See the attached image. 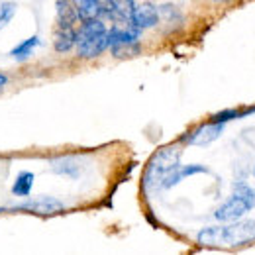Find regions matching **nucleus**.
Instances as JSON below:
<instances>
[{"mask_svg":"<svg viewBox=\"0 0 255 255\" xmlns=\"http://www.w3.org/2000/svg\"><path fill=\"white\" fill-rule=\"evenodd\" d=\"M108 51L116 59H131V57H135V55L141 53V45H139V41H135V43H120V45L110 47Z\"/></svg>","mask_w":255,"mask_h":255,"instance_id":"nucleus-16","label":"nucleus"},{"mask_svg":"<svg viewBox=\"0 0 255 255\" xmlns=\"http://www.w3.org/2000/svg\"><path fill=\"white\" fill-rule=\"evenodd\" d=\"M37 45H39V37H37V35H32V37H28V39L20 41L16 47H12L10 55H12L16 61H26V59H30V57H32V53L35 51V47H37Z\"/></svg>","mask_w":255,"mask_h":255,"instance_id":"nucleus-15","label":"nucleus"},{"mask_svg":"<svg viewBox=\"0 0 255 255\" xmlns=\"http://www.w3.org/2000/svg\"><path fill=\"white\" fill-rule=\"evenodd\" d=\"M67 208L63 200L55 198V196H37V198H30L24 200L16 206H12V212H30V214H37V216H53L59 214Z\"/></svg>","mask_w":255,"mask_h":255,"instance_id":"nucleus-5","label":"nucleus"},{"mask_svg":"<svg viewBox=\"0 0 255 255\" xmlns=\"http://www.w3.org/2000/svg\"><path fill=\"white\" fill-rule=\"evenodd\" d=\"M33 181H35V175L32 171H22L18 173L14 185H12V194L18 196V198H26L30 196V192L33 189Z\"/></svg>","mask_w":255,"mask_h":255,"instance_id":"nucleus-14","label":"nucleus"},{"mask_svg":"<svg viewBox=\"0 0 255 255\" xmlns=\"http://www.w3.org/2000/svg\"><path fill=\"white\" fill-rule=\"evenodd\" d=\"M8 81H10V79H8V75H4V73H0V89H4V87L8 85Z\"/></svg>","mask_w":255,"mask_h":255,"instance_id":"nucleus-18","label":"nucleus"},{"mask_svg":"<svg viewBox=\"0 0 255 255\" xmlns=\"http://www.w3.org/2000/svg\"><path fill=\"white\" fill-rule=\"evenodd\" d=\"M77 45V30L75 28H57L53 47L57 53H69Z\"/></svg>","mask_w":255,"mask_h":255,"instance_id":"nucleus-12","label":"nucleus"},{"mask_svg":"<svg viewBox=\"0 0 255 255\" xmlns=\"http://www.w3.org/2000/svg\"><path fill=\"white\" fill-rule=\"evenodd\" d=\"M224 128H226V124H218V122L208 120L200 126L189 129L181 137V143H185V145H208V143L216 141L222 135Z\"/></svg>","mask_w":255,"mask_h":255,"instance_id":"nucleus-6","label":"nucleus"},{"mask_svg":"<svg viewBox=\"0 0 255 255\" xmlns=\"http://www.w3.org/2000/svg\"><path fill=\"white\" fill-rule=\"evenodd\" d=\"M212 2H216V4H226V2H230V0H212Z\"/></svg>","mask_w":255,"mask_h":255,"instance_id":"nucleus-19","label":"nucleus"},{"mask_svg":"<svg viewBox=\"0 0 255 255\" xmlns=\"http://www.w3.org/2000/svg\"><path fill=\"white\" fill-rule=\"evenodd\" d=\"M51 171L57 173V175H65V177H79L81 171H83V165H81V159L75 157V155H63V157H55L51 159Z\"/></svg>","mask_w":255,"mask_h":255,"instance_id":"nucleus-10","label":"nucleus"},{"mask_svg":"<svg viewBox=\"0 0 255 255\" xmlns=\"http://www.w3.org/2000/svg\"><path fill=\"white\" fill-rule=\"evenodd\" d=\"M250 114H255V106H252V108H226V110L212 114L210 120L218 122V124H228V122H234V120H242Z\"/></svg>","mask_w":255,"mask_h":255,"instance_id":"nucleus-13","label":"nucleus"},{"mask_svg":"<svg viewBox=\"0 0 255 255\" xmlns=\"http://www.w3.org/2000/svg\"><path fill=\"white\" fill-rule=\"evenodd\" d=\"M16 8L18 6L14 2H2L0 4V30L12 22V18L16 16Z\"/></svg>","mask_w":255,"mask_h":255,"instance_id":"nucleus-17","label":"nucleus"},{"mask_svg":"<svg viewBox=\"0 0 255 255\" xmlns=\"http://www.w3.org/2000/svg\"><path fill=\"white\" fill-rule=\"evenodd\" d=\"M77 55L81 59H96L108 51V28L102 18L83 20L77 30Z\"/></svg>","mask_w":255,"mask_h":255,"instance_id":"nucleus-2","label":"nucleus"},{"mask_svg":"<svg viewBox=\"0 0 255 255\" xmlns=\"http://www.w3.org/2000/svg\"><path fill=\"white\" fill-rule=\"evenodd\" d=\"M4 212H8V208H4V206H0V214H4Z\"/></svg>","mask_w":255,"mask_h":255,"instance_id":"nucleus-20","label":"nucleus"},{"mask_svg":"<svg viewBox=\"0 0 255 255\" xmlns=\"http://www.w3.org/2000/svg\"><path fill=\"white\" fill-rule=\"evenodd\" d=\"M255 206V191L248 185H236V192L214 210V218L218 222L240 220L246 212Z\"/></svg>","mask_w":255,"mask_h":255,"instance_id":"nucleus-4","label":"nucleus"},{"mask_svg":"<svg viewBox=\"0 0 255 255\" xmlns=\"http://www.w3.org/2000/svg\"><path fill=\"white\" fill-rule=\"evenodd\" d=\"M159 20H161L159 8L153 6V4H149V2H145V4L135 6V10H133V14H131V18H129L128 24H131V26H135V28H139L143 32V30L155 28L159 24Z\"/></svg>","mask_w":255,"mask_h":255,"instance_id":"nucleus-9","label":"nucleus"},{"mask_svg":"<svg viewBox=\"0 0 255 255\" xmlns=\"http://www.w3.org/2000/svg\"><path fill=\"white\" fill-rule=\"evenodd\" d=\"M200 246H220V248H240L255 242V220H234L228 226H208L196 234Z\"/></svg>","mask_w":255,"mask_h":255,"instance_id":"nucleus-1","label":"nucleus"},{"mask_svg":"<svg viewBox=\"0 0 255 255\" xmlns=\"http://www.w3.org/2000/svg\"><path fill=\"white\" fill-rule=\"evenodd\" d=\"M206 173H210V169L204 167V165H177L169 175L163 177V181L159 183V191H169V189L177 187L181 181H185L187 177L206 175Z\"/></svg>","mask_w":255,"mask_h":255,"instance_id":"nucleus-7","label":"nucleus"},{"mask_svg":"<svg viewBox=\"0 0 255 255\" xmlns=\"http://www.w3.org/2000/svg\"><path fill=\"white\" fill-rule=\"evenodd\" d=\"M79 20L77 6L71 0H57V28H75Z\"/></svg>","mask_w":255,"mask_h":255,"instance_id":"nucleus-11","label":"nucleus"},{"mask_svg":"<svg viewBox=\"0 0 255 255\" xmlns=\"http://www.w3.org/2000/svg\"><path fill=\"white\" fill-rule=\"evenodd\" d=\"M254 177H255V165H254Z\"/></svg>","mask_w":255,"mask_h":255,"instance_id":"nucleus-21","label":"nucleus"},{"mask_svg":"<svg viewBox=\"0 0 255 255\" xmlns=\"http://www.w3.org/2000/svg\"><path fill=\"white\" fill-rule=\"evenodd\" d=\"M181 145L179 143H171L157 149L151 159L147 163L145 171H143V179H141V189L145 192H151L159 189V183L163 181L165 175H169L177 165H181Z\"/></svg>","mask_w":255,"mask_h":255,"instance_id":"nucleus-3","label":"nucleus"},{"mask_svg":"<svg viewBox=\"0 0 255 255\" xmlns=\"http://www.w3.org/2000/svg\"><path fill=\"white\" fill-rule=\"evenodd\" d=\"M135 10V0H102V16L112 22L128 24Z\"/></svg>","mask_w":255,"mask_h":255,"instance_id":"nucleus-8","label":"nucleus"}]
</instances>
